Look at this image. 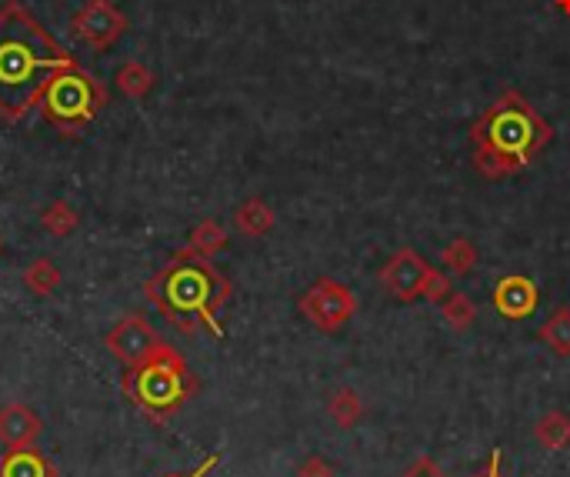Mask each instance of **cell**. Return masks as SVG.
Returning <instances> with one entry per match:
<instances>
[{"label": "cell", "instance_id": "83f0119b", "mask_svg": "<svg viewBox=\"0 0 570 477\" xmlns=\"http://www.w3.org/2000/svg\"><path fill=\"white\" fill-rule=\"evenodd\" d=\"M557 8H560L563 14H570V0H557Z\"/></svg>", "mask_w": 570, "mask_h": 477}, {"label": "cell", "instance_id": "52a82bcc", "mask_svg": "<svg viewBox=\"0 0 570 477\" xmlns=\"http://www.w3.org/2000/svg\"><path fill=\"white\" fill-rule=\"evenodd\" d=\"M161 334L141 317V314H131V317H121L113 324L103 337V347L118 357L124 368H138L144 365L147 357H154L161 350Z\"/></svg>", "mask_w": 570, "mask_h": 477}, {"label": "cell", "instance_id": "5b68a950", "mask_svg": "<svg viewBox=\"0 0 570 477\" xmlns=\"http://www.w3.org/2000/svg\"><path fill=\"white\" fill-rule=\"evenodd\" d=\"M103 104H107V90L80 64L57 71L41 97L44 117L64 138H77L100 113Z\"/></svg>", "mask_w": 570, "mask_h": 477}, {"label": "cell", "instance_id": "d4e9b609", "mask_svg": "<svg viewBox=\"0 0 570 477\" xmlns=\"http://www.w3.org/2000/svg\"><path fill=\"white\" fill-rule=\"evenodd\" d=\"M404 477H450L437 460H430V457H417L407 470H404Z\"/></svg>", "mask_w": 570, "mask_h": 477}, {"label": "cell", "instance_id": "484cf974", "mask_svg": "<svg viewBox=\"0 0 570 477\" xmlns=\"http://www.w3.org/2000/svg\"><path fill=\"white\" fill-rule=\"evenodd\" d=\"M501 454H504V451L497 447V451L491 454V460H487V467H484V470H481L478 477H504V470H501V460H504V457H501Z\"/></svg>", "mask_w": 570, "mask_h": 477}, {"label": "cell", "instance_id": "8fae6325", "mask_svg": "<svg viewBox=\"0 0 570 477\" xmlns=\"http://www.w3.org/2000/svg\"><path fill=\"white\" fill-rule=\"evenodd\" d=\"M537 301H540L537 284H534L530 278H524V274H507V278H501L497 288H494V307H497L504 317H511V321L530 317V314L537 311Z\"/></svg>", "mask_w": 570, "mask_h": 477}, {"label": "cell", "instance_id": "cb8c5ba5", "mask_svg": "<svg viewBox=\"0 0 570 477\" xmlns=\"http://www.w3.org/2000/svg\"><path fill=\"white\" fill-rule=\"evenodd\" d=\"M297 477H337L333 464H327L320 454H310L300 467H297Z\"/></svg>", "mask_w": 570, "mask_h": 477}, {"label": "cell", "instance_id": "d6986e66", "mask_svg": "<svg viewBox=\"0 0 570 477\" xmlns=\"http://www.w3.org/2000/svg\"><path fill=\"white\" fill-rule=\"evenodd\" d=\"M118 90L121 94H128V97H134V100H141V97H147L151 90H154V71L147 67V64H141V61H131V64H124L121 71H118Z\"/></svg>", "mask_w": 570, "mask_h": 477}, {"label": "cell", "instance_id": "277c9868", "mask_svg": "<svg viewBox=\"0 0 570 477\" xmlns=\"http://www.w3.org/2000/svg\"><path fill=\"white\" fill-rule=\"evenodd\" d=\"M194 388L197 384H194L187 361L171 344H161V350L154 357H147L144 365L128 368V378H124V391L151 418L174 414L194 394Z\"/></svg>", "mask_w": 570, "mask_h": 477}, {"label": "cell", "instance_id": "9a60e30c", "mask_svg": "<svg viewBox=\"0 0 570 477\" xmlns=\"http://www.w3.org/2000/svg\"><path fill=\"white\" fill-rule=\"evenodd\" d=\"M327 414L337 427L351 431L361 418H364V401L354 388H337L330 398H327Z\"/></svg>", "mask_w": 570, "mask_h": 477}, {"label": "cell", "instance_id": "ac0fdd59", "mask_svg": "<svg viewBox=\"0 0 570 477\" xmlns=\"http://www.w3.org/2000/svg\"><path fill=\"white\" fill-rule=\"evenodd\" d=\"M61 281H64V274H61V268H57L51 258H37V261L24 271V288H28L31 294H37V297H51V294L61 288Z\"/></svg>", "mask_w": 570, "mask_h": 477}, {"label": "cell", "instance_id": "7402d4cb", "mask_svg": "<svg viewBox=\"0 0 570 477\" xmlns=\"http://www.w3.org/2000/svg\"><path fill=\"white\" fill-rule=\"evenodd\" d=\"M443 268H450V274H471L478 268V248L474 241H468V237H458V241H450L440 254Z\"/></svg>", "mask_w": 570, "mask_h": 477}, {"label": "cell", "instance_id": "5bb4252c", "mask_svg": "<svg viewBox=\"0 0 570 477\" xmlns=\"http://www.w3.org/2000/svg\"><path fill=\"white\" fill-rule=\"evenodd\" d=\"M234 224L244 237H264L274 227V207L264 197H251L234 210Z\"/></svg>", "mask_w": 570, "mask_h": 477}, {"label": "cell", "instance_id": "8992f818", "mask_svg": "<svg viewBox=\"0 0 570 477\" xmlns=\"http://www.w3.org/2000/svg\"><path fill=\"white\" fill-rule=\"evenodd\" d=\"M358 311V297L351 294V288H344L340 281H317L304 291L300 297V314L317 327V330H340Z\"/></svg>", "mask_w": 570, "mask_h": 477}, {"label": "cell", "instance_id": "7c38bea8", "mask_svg": "<svg viewBox=\"0 0 570 477\" xmlns=\"http://www.w3.org/2000/svg\"><path fill=\"white\" fill-rule=\"evenodd\" d=\"M0 477H57V470L37 447H24L0 457Z\"/></svg>", "mask_w": 570, "mask_h": 477}, {"label": "cell", "instance_id": "9c48e42d", "mask_svg": "<svg viewBox=\"0 0 570 477\" xmlns=\"http://www.w3.org/2000/svg\"><path fill=\"white\" fill-rule=\"evenodd\" d=\"M427 274H430V264H427L417 251L404 248V251H397V254L384 264L381 284H384V291L394 294L397 301H414V297H420Z\"/></svg>", "mask_w": 570, "mask_h": 477}, {"label": "cell", "instance_id": "7a4b0ae2", "mask_svg": "<svg viewBox=\"0 0 570 477\" xmlns=\"http://www.w3.org/2000/svg\"><path fill=\"white\" fill-rule=\"evenodd\" d=\"M553 138V128L530 107L520 90H504L471 128L474 167L491 177H511L524 171Z\"/></svg>", "mask_w": 570, "mask_h": 477}, {"label": "cell", "instance_id": "e0dca14e", "mask_svg": "<svg viewBox=\"0 0 570 477\" xmlns=\"http://www.w3.org/2000/svg\"><path fill=\"white\" fill-rule=\"evenodd\" d=\"M537 337L557 354V357H570V307H557L544 327L537 330Z\"/></svg>", "mask_w": 570, "mask_h": 477}, {"label": "cell", "instance_id": "ba28073f", "mask_svg": "<svg viewBox=\"0 0 570 477\" xmlns=\"http://www.w3.org/2000/svg\"><path fill=\"white\" fill-rule=\"evenodd\" d=\"M70 28L87 47L107 51L128 34V18L113 8L110 0H87V4L74 14Z\"/></svg>", "mask_w": 570, "mask_h": 477}, {"label": "cell", "instance_id": "4316f807", "mask_svg": "<svg viewBox=\"0 0 570 477\" xmlns=\"http://www.w3.org/2000/svg\"><path fill=\"white\" fill-rule=\"evenodd\" d=\"M213 467H217V454H210V457H207L204 464H197V467H194L190 474H184V477H207V474H210ZM171 477H180V474H171Z\"/></svg>", "mask_w": 570, "mask_h": 477}, {"label": "cell", "instance_id": "2e32d148", "mask_svg": "<svg viewBox=\"0 0 570 477\" xmlns=\"http://www.w3.org/2000/svg\"><path fill=\"white\" fill-rule=\"evenodd\" d=\"M534 437L544 451H567L570 447V414L550 411L537 421Z\"/></svg>", "mask_w": 570, "mask_h": 477}, {"label": "cell", "instance_id": "44dd1931", "mask_svg": "<svg viewBox=\"0 0 570 477\" xmlns=\"http://www.w3.org/2000/svg\"><path fill=\"white\" fill-rule=\"evenodd\" d=\"M440 311H443V321L450 324V330H468L478 321V304L468 294H458V291H450V297L440 304Z\"/></svg>", "mask_w": 570, "mask_h": 477}, {"label": "cell", "instance_id": "30bf717a", "mask_svg": "<svg viewBox=\"0 0 570 477\" xmlns=\"http://www.w3.org/2000/svg\"><path fill=\"white\" fill-rule=\"evenodd\" d=\"M41 431H44V421L31 404L11 401V404L0 408V444H4L8 451L34 447L41 441Z\"/></svg>", "mask_w": 570, "mask_h": 477}, {"label": "cell", "instance_id": "3957f363", "mask_svg": "<svg viewBox=\"0 0 570 477\" xmlns=\"http://www.w3.org/2000/svg\"><path fill=\"white\" fill-rule=\"evenodd\" d=\"M147 301L180 330H197V324L220 334L217 314L231 297V281H227L210 261L177 254L164 271H157L147 288Z\"/></svg>", "mask_w": 570, "mask_h": 477}, {"label": "cell", "instance_id": "4fadbf2b", "mask_svg": "<svg viewBox=\"0 0 570 477\" xmlns=\"http://www.w3.org/2000/svg\"><path fill=\"white\" fill-rule=\"evenodd\" d=\"M223 248H227V230H223L217 220H200V224L190 230L187 248H184L180 254H187V258H200V261H210V258H217Z\"/></svg>", "mask_w": 570, "mask_h": 477}, {"label": "cell", "instance_id": "ffe728a7", "mask_svg": "<svg viewBox=\"0 0 570 477\" xmlns=\"http://www.w3.org/2000/svg\"><path fill=\"white\" fill-rule=\"evenodd\" d=\"M80 224V214L77 207H70L67 200H51L41 214V227L51 234V237H70Z\"/></svg>", "mask_w": 570, "mask_h": 477}, {"label": "cell", "instance_id": "6da1fadb", "mask_svg": "<svg viewBox=\"0 0 570 477\" xmlns=\"http://www.w3.org/2000/svg\"><path fill=\"white\" fill-rule=\"evenodd\" d=\"M74 64L77 57L41 28L21 0H8L0 8V117L4 121L28 117L44 97L51 77Z\"/></svg>", "mask_w": 570, "mask_h": 477}, {"label": "cell", "instance_id": "603a6c76", "mask_svg": "<svg viewBox=\"0 0 570 477\" xmlns=\"http://www.w3.org/2000/svg\"><path fill=\"white\" fill-rule=\"evenodd\" d=\"M420 297H427L430 304H443V301L450 297V281H447L440 271H434V268H430V274H427V281H424V291H420Z\"/></svg>", "mask_w": 570, "mask_h": 477}]
</instances>
